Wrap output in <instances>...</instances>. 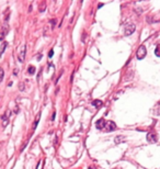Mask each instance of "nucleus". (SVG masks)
Segmentation results:
<instances>
[{
    "label": "nucleus",
    "instance_id": "18",
    "mask_svg": "<svg viewBox=\"0 0 160 169\" xmlns=\"http://www.w3.org/2000/svg\"><path fill=\"white\" fill-rule=\"evenodd\" d=\"M18 72H19V69L15 68V69H14V75H18Z\"/></svg>",
    "mask_w": 160,
    "mask_h": 169
},
{
    "label": "nucleus",
    "instance_id": "1",
    "mask_svg": "<svg viewBox=\"0 0 160 169\" xmlns=\"http://www.w3.org/2000/svg\"><path fill=\"white\" fill-rule=\"evenodd\" d=\"M146 54H147V49H146L145 45H140L138 47L137 52H136V57L137 59H144L146 57Z\"/></svg>",
    "mask_w": 160,
    "mask_h": 169
},
{
    "label": "nucleus",
    "instance_id": "7",
    "mask_svg": "<svg viewBox=\"0 0 160 169\" xmlns=\"http://www.w3.org/2000/svg\"><path fill=\"white\" fill-rule=\"evenodd\" d=\"M9 32V26L5 25L2 28V31H1V33H0V40L3 41V39H5V36L7 35V33Z\"/></svg>",
    "mask_w": 160,
    "mask_h": 169
},
{
    "label": "nucleus",
    "instance_id": "8",
    "mask_svg": "<svg viewBox=\"0 0 160 169\" xmlns=\"http://www.w3.org/2000/svg\"><path fill=\"white\" fill-rule=\"evenodd\" d=\"M125 140H126V138L124 137V136H122V135H120V136H116V137H115V144L124 143Z\"/></svg>",
    "mask_w": 160,
    "mask_h": 169
},
{
    "label": "nucleus",
    "instance_id": "3",
    "mask_svg": "<svg viewBox=\"0 0 160 169\" xmlns=\"http://www.w3.org/2000/svg\"><path fill=\"white\" fill-rule=\"evenodd\" d=\"M147 140L149 143H157L158 142V134L156 132H149L147 134Z\"/></svg>",
    "mask_w": 160,
    "mask_h": 169
},
{
    "label": "nucleus",
    "instance_id": "17",
    "mask_svg": "<svg viewBox=\"0 0 160 169\" xmlns=\"http://www.w3.org/2000/svg\"><path fill=\"white\" fill-rule=\"evenodd\" d=\"M53 55H54V51L51 49V51H49V54H48V57H53Z\"/></svg>",
    "mask_w": 160,
    "mask_h": 169
},
{
    "label": "nucleus",
    "instance_id": "19",
    "mask_svg": "<svg viewBox=\"0 0 160 169\" xmlns=\"http://www.w3.org/2000/svg\"><path fill=\"white\" fill-rule=\"evenodd\" d=\"M89 169H94V168H92V167H89Z\"/></svg>",
    "mask_w": 160,
    "mask_h": 169
},
{
    "label": "nucleus",
    "instance_id": "12",
    "mask_svg": "<svg viewBox=\"0 0 160 169\" xmlns=\"http://www.w3.org/2000/svg\"><path fill=\"white\" fill-rule=\"evenodd\" d=\"M155 54H156V56L160 57V44H158L157 47H156V49H155Z\"/></svg>",
    "mask_w": 160,
    "mask_h": 169
},
{
    "label": "nucleus",
    "instance_id": "14",
    "mask_svg": "<svg viewBox=\"0 0 160 169\" xmlns=\"http://www.w3.org/2000/svg\"><path fill=\"white\" fill-rule=\"evenodd\" d=\"M38 121H40V114L37 115V118H36V120H35V122H34V126H33V129H36V125H37V123H38Z\"/></svg>",
    "mask_w": 160,
    "mask_h": 169
},
{
    "label": "nucleus",
    "instance_id": "9",
    "mask_svg": "<svg viewBox=\"0 0 160 169\" xmlns=\"http://www.w3.org/2000/svg\"><path fill=\"white\" fill-rule=\"evenodd\" d=\"M103 104V102L101 100H94L93 102H92V106H94V108H97V109H99V108H101Z\"/></svg>",
    "mask_w": 160,
    "mask_h": 169
},
{
    "label": "nucleus",
    "instance_id": "13",
    "mask_svg": "<svg viewBox=\"0 0 160 169\" xmlns=\"http://www.w3.org/2000/svg\"><path fill=\"white\" fill-rule=\"evenodd\" d=\"M3 75H5V72H3V69L0 67V82H1L3 79Z\"/></svg>",
    "mask_w": 160,
    "mask_h": 169
},
{
    "label": "nucleus",
    "instance_id": "4",
    "mask_svg": "<svg viewBox=\"0 0 160 169\" xmlns=\"http://www.w3.org/2000/svg\"><path fill=\"white\" fill-rule=\"evenodd\" d=\"M135 29H136V26H135L134 24H127V25L125 26V35L126 36L132 35L133 33H134Z\"/></svg>",
    "mask_w": 160,
    "mask_h": 169
},
{
    "label": "nucleus",
    "instance_id": "2",
    "mask_svg": "<svg viewBox=\"0 0 160 169\" xmlns=\"http://www.w3.org/2000/svg\"><path fill=\"white\" fill-rule=\"evenodd\" d=\"M25 52H26V46L25 44L20 46V49H19V55H18V59L20 63H23L24 59H25Z\"/></svg>",
    "mask_w": 160,
    "mask_h": 169
},
{
    "label": "nucleus",
    "instance_id": "16",
    "mask_svg": "<svg viewBox=\"0 0 160 169\" xmlns=\"http://www.w3.org/2000/svg\"><path fill=\"white\" fill-rule=\"evenodd\" d=\"M51 23H52V28H55L56 26V20H51Z\"/></svg>",
    "mask_w": 160,
    "mask_h": 169
},
{
    "label": "nucleus",
    "instance_id": "15",
    "mask_svg": "<svg viewBox=\"0 0 160 169\" xmlns=\"http://www.w3.org/2000/svg\"><path fill=\"white\" fill-rule=\"evenodd\" d=\"M19 90H20V91H23V90H24V83L23 82H21L20 85H19Z\"/></svg>",
    "mask_w": 160,
    "mask_h": 169
},
{
    "label": "nucleus",
    "instance_id": "5",
    "mask_svg": "<svg viewBox=\"0 0 160 169\" xmlns=\"http://www.w3.org/2000/svg\"><path fill=\"white\" fill-rule=\"evenodd\" d=\"M105 127L108 130V132H112V131L116 130V125H115V123L113 121H108L105 124Z\"/></svg>",
    "mask_w": 160,
    "mask_h": 169
},
{
    "label": "nucleus",
    "instance_id": "6",
    "mask_svg": "<svg viewBox=\"0 0 160 169\" xmlns=\"http://www.w3.org/2000/svg\"><path fill=\"white\" fill-rule=\"evenodd\" d=\"M105 124H106V122L104 121V119H100V120L97 121V124H95V126H97L98 130H103L104 127H105Z\"/></svg>",
    "mask_w": 160,
    "mask_h": 169
},
{
    "label": "nucleus",
    "instance_id": "11",
    "mask_svg": "<svg viewBox=\"0 0 160 169\" xmlns=\"http://www.w3.org/2000/svg\"><path fill=\"white\" fill-rule=\"evenodd\" d=\"M28 72H29L30 75H33L35 72V67L34 66H29V68H28Z\"/></svg>",
    "mask_w": 160,
    "mask_h": 169
},
{
    "label": "nucleus",
    "instance_id": "10",
    "mask_svg": "<svg viewBox=\"0 0 160 169\" xmlns=\"http://www.w3.org/2000/svg\"><path fill=\"white\" fill-rule=\"evenodd\" d=\"M7 46H8V43H7V42H3L2 45H1V48H0V56H2V54L5 53V49H6Z\"/></svg>",
    "mask_w": 160,
    "mask_h": 169
}]
</instances>
